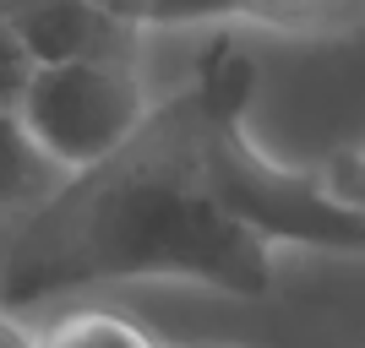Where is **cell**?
Returning <instances> with one entry per match:
<instances>
[{
  "instance_id": "9",
  "label": "cell",
  "mask_w": 365,
  "mask_h": 348,
  "mask_svg": "<svg viewBox=\"0 0 365 348\" xmlns=\"http://www.w3.org/2000/svg\"><path fill=\"white\" fill-rule=\"evenodd\" d=\"M322 185H327L338 201H349L354 212H365V147L333 152V158H327V169H322Z\"/></svg>"
},
{
  "instance_id": "11",
  "label": "cell",
  "mask_w": 365,
  "mask_h": 348,
  "mask_svg": "<svg viewBox=\"0 0 365 348\" xmlns=\"http://www.w3.org/2000/svg\"><path fill=\"white\" fill-rule=\"evenodd\" d=\"M93 6H104L109 16H120V22H137V28H148V6L153 0H93Z\"/></svg>"
},
{
  "instance_id": "3",
  "label": "cell",
  "mask_w": 365,
  "mask_h": 348,
  "mask_svg": "<svg viewBox=\"0 0 365 348\" xmlns=\"http://www.w3.org/2000/svg\"><path fill=\"white\" fill-rule=\"evenodd\" d=\"M153 109V93L125 60H61L33 65L16 93V120L61 174L98 164L120 147Z\"/></svg>"
},
{
  "instance_id": "8",
  "label": "cell",
  "mask_w": 365,
  "mask_h": 348,
  "mask_svg": "<svg viewBox=\"0 0 365 348\" xmlns=\"http://www.w3.org/2000/svg\"><path fill=\"white\" fill-rule=\"evenodd\" d=\"M240 16V0H153L148 28H213Z\"/></svg>"
},
{
  "instance_id": "10",
  "label": "cell",
  "mask_w": 365,
  "mask_h": 348,
  "mask_svg": "<svg viewBox=\"0 0 365 348\" xmlns=\"http://www.w3.org/2000/svg\"><path fill=\"white\" fill-rule=\"evenodd\" d=\"M28 76H33L28 49H22V38H16L11 16H0V104H16V93L28 88Z\"/></svg>"
},
{
  "instance_id": "1",
  "label": "cell",
  "mask_w": 365,
  "mask_h": 348,
  "mask_svg": "<svg viewBox=\"0 0 365 348\" xmlns=\"http://www.w3.org/2000/svg\"><path fill=\"white\" fill-rule=\"evenodd\" d=\"M213 109L191 88L153 98L148 120L98 158L66 174L22 212L0 261V305L33 310L76 288L185 278L235 300L273 294V245L224 207L207 169Z\"/></svg>"
},
{
  "instance_id": "5",
  "label": "cell",
  "mask_w": 365,
  "mask_h": 348,
  "mask_svg": "<svg viewBox=\"0 0 365 348\" xmlns=\"http://www.w3.org/2000/svg\"><path fill=\"white\" fill-rule=\"evenodd\" d=\"M66 174L33 147L16 120V104H0V212H33Z\"/></svg>"
},
{
  "instance_id": "4",
  "label": "cell",
  "mask_w": 365,
  "mask_h": 348,
  "mask_svg": "<svg viewBox=\"0 0 365 348\" xmlns=\"http://www.w3.org/2000/svg\"><path fill=\"white\" fill-rule=\"evenodd\" d=\"M16 38L33 65H61V60H125L137 65L142 28L109 16L93 0H38L11 16Z\"/></svg>"
},
{
  "instance_id": "12",
  "label": "cell",
  "mask_w": 365,
  "mask_h": 348,
  "mask_svg": "<svg viewBox=\"0 0 365 348\" xmlns=\"http://www.w3.org/2000/svg\"><path fill=\"white\" fill-rule=\"evenodd\" d=\"M28 6H38V0H0V16H16V11H28Z\"/></svg>"
},
{
  "instance_id": "6",
  "label": "cell",
  "mask_w": 365,
  "mask_h": 348,
  "mask_svg": "<svg viewBox=\"0 0 365 348\" xmlns=\"http://www.w3.org/2000/svg\"><path fill=\"white\" fill-rule=\"evenodd\" d=\"M240 16L284 38H344L365 22V0H240Z\"/></svg>"
},
{
  "instance_id": "2",
  "label": "cell",
  "mask_w": 365,
  "mask_h": 348,
  "mask_svg": "<svg viewBox=\"0 0 365 348\" xmlns=\"http://www.w3.org/2000/svg\"><path fill=\"white\" fill-rule=\"evenodd\" d=\"M207 169L224 207L245 228H257L267 245H311V251H344L365 256V212L338 201L322 174L273 164L245 137V120H218L207 137Z\"/></svg>"
},
{
  "instance_id": "7",
  "label": "cell",
  "mask_w": 365,
  "mask_h": 348,
  "mask_svg": "<svg viewBox=\"0 0 365 348\" xmlns=\"http://www.w3.org/2000/svg\"><path fill=\"white\" fill-rule=\"evenodd\" d=\"M33 348H158V343L148 337V327H137L120 310L82 305V310H61L44 327H33Z\"/></svg>"
}]
</instances>
